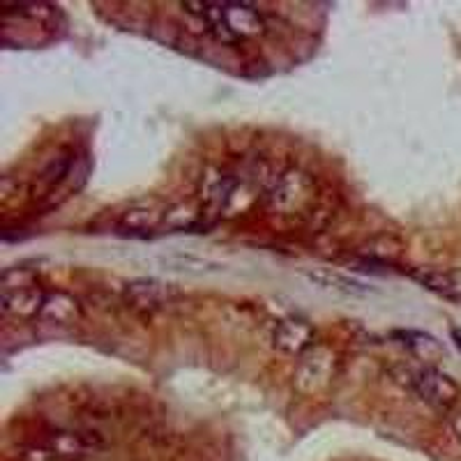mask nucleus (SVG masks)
<instances>
[{
	"label": "nucleus",
	"instance_id": "obj_1",
	"mask_svg": "<svg viewBox=\"0 0 461 461\" xmlns=\"http://www.w3.org/2000/svg\"><path fill=\"white\" fill-rule=\"evenodd\" d=\"M314 189L312 176L300 168H288L267 192V210L282 217L298 215L314 201Z\"/></svg>",
	"mask_w": 461,
	"mask_h": 461
},
{
	"label": "nucleus",
	"instance_id": "obj_2",
	"mask_svg": "<svg viewBox=\"0 0 461 461\" xmlns=\"http://www.w3.org/2000/svg\"><path fill=\"white\" fill-rule=\"evenodd\" d=\"M335 376V353L328 346H312L310 351L300 356L295 367V390L300 394H319L330 385Z\"/></svg>",
	"mask_w": 461,
	"mask_h": 461
},
{
	"label": "nucleus",
	"instance_id": "obj_3",
	"mask_svg": "<svg viewBox=\"0 0 461 461\" xmlns=\"http://www.w3.org/2000/svg\"><path fill=\"white\" fill-rule=\"evenodd\" d=\"M409 385L415 394L425 403H429L436 411H450L461 397V390L455 378L438 372L436 367L418 369L409 374Z\"/></svg>",
	"mask_w": 461,
	"mask_h": 461
},
{
	"label": "nucleus",
	"instance_id": "obj_4",
	"mask_svg": "<svg viewBox=\"0 0 461 461\" xmlns=\"http://www.w3.org/2000/svg\"><path fill=\"white\" fill-rule=\"evenodd\" d=\"M44 446L53 452L56 461H77L106 446L97 431H58L47 438Z\"/></svg>",
	"mask_w": 461,
	"mask_h": 461
},
{
	"label": "nucleus",
	"instance_id": "obj_5",
	"mask_svg": "<svg viewBox=\"0 0 461 461\" xmlns=\"http://www.w3.org/2000/svg\"><path fill=\"white\" fill-rule=\"evenodd\" d=\"M173 286L158 282V279H137V282L127 284L125 300L134 312L141 314H155L173 298Z\"/></svg>",
	"mask_w": 461,
	"mask_h": 461
},
{
	"label": "nucleus",
	"instance_id": "obj_6",
	"mask_svg": "<svg viewBox=\"0 0 461 461\" xmlns=\"http://www.w3.org/2000/svg\"><path fill=\"white\" fill-rule=\"evenodd\" d=\"M273 346L284 353L310 351L314 346V328L303 319H284L275 325Z\"/></svg>",
	"mask_w": 461,
	"mask_h": 461
},
{
	"label": "nucleus",
	"instance_id": "obj_7",
	"mask_svg": "<svg viewBox=\"0 0 461 461\" xmlns=\"http://www.w3.org/2000/svg\"><path fill=\"white\" fill-rule=\"evenodd\" d=\"M44 298H47V294L37 286L3 291L0 310L5 316H14V319H32V316H40V312H42Z\"/></svg>",
	"mask_w": 461,
	"mask_h": 461
},
{
	"label": "nucleus",
	"instance_id": "obj_8",
	"mask_svg": "<svg viewBox=\"0 0 461 461\" xmlns=\"http://www.w3.org/2000/svg\"><path fill=\"white\" fill-rule=\"evenodd\" d=\"M40 319L49 325H74L77 321L84 319V310L74 295L65 294V291H53L44 298Z\"/></svg>",
	"mask_w": 461,
	"mask_h": 461
},
{
	"label": "nucleus",
	"instance_id": "obj_9",
	"mask_svg": "<svg viewBox=\"0 0 461 461\" xmlns=\"http://www.w3.org/2000/svg\"><path fill=\"white\" fill-rule=\"evenodd\" d=\"M224 19L238 40L258 37L266 32L263 16L249 3H224Z\"/></svg>",
	"mask_w": 461,
	"mask_h": 461
},
{
	"label": "nucleus",
	"instance_id": "obj_10",
	"mask_svg": "<svg viewBox=\"0 0 461 461\" xmlns=\"http://www.w3.org/2000/svg\"><path fill=\"white\" fill-rule=\"evenodd\" d=\"M164 217H167V210L159 208L155 203H139L131 205L130 210H125L118 221L122 230L127 233H148V230L158 229L159 224H164Z\"/></svg>",
	"mask_w": 461,
	"mask_h": 461
},
{
	"label": "nucleus",
	"instance_id": "obj_11",
	"mask_svg": "<svg viewBox=\"0 0 461 461\" xmlns=\"http://www.w3.org/2000/svg\"><path fill=\"white\" fill-rule=\"evenodd\" d=\"M413 279L418 284H422L425 288L434 291L438 295H446V298L461 300V277L456 273H447V270H418L413 273Z\"/></svg>",
	"mask_w": 461,
	"mask_h": 461
},
{
	"label": "nucleus",
	"instance_id": "obj_12",
	"mask_svg": "<svg viewBox=\"0 0 461 461\" xmlns=\"http://www.w3.org/2000/svg\"><path fill=\"white\" fill-rule=\"evenodd\" d=\"M403 344L409 346V351L413 353L418 360L436 365L446 357V348L436 337L427 335V332H406L403 335Z\"/></svg>",
	"mask_w": 461,
	"mask_h": 461
},
{
	"label": "nucleus",
	"instance_id": "obj_13",
	"mask_svg": "<svg viewBox=\"0 0 461 461\" xmlns=\"http://www.w3.org/2000/svg\"><path fill=\"white\" fill-rule=\"evenodd\" d=\"M312 282H319L321 286L337 288V291H344V294L362 295L367 294V286H362L360 282H353V279L344 277L339 273H330V270H321V273H310Z\"/></svg>",
	"mask_w": 461,
	"mask_h": 461
},
{
	"label": "nucleus",
	"instance_id": "obj_14",
	"mask_svg": "<svg viewBox=\"0 0 461 461\" xmlns=\"http://www.w3.org/2000/svg\"><path fill=\"white\" fill-rule=\"evenodd\" d=\"M365 257H372L376 261H393L402 254V242L394 240V238H374L372 242H367V247L362 249Z\"/></svg>",
	"mask_w": 461,
	"mask_h": 461
},
{
	"label": "nucleus",
	"instance_id": "obj_15",
	"mask_svg": "<svg viewBox=\"0 0 461 461\" xmlns=\"http://www.w3.org/2000/svg\"><path fill=\"white\" fill-rule=\"evenodd\" d=\"M199 221V212L189 203H180L176 208H171L164 217V224H168L171 229H192Z\"/></svg>",
	"mask_w": 461,
	"mask_h": 461
},
{
	"label": "nucleus",
	"instance_id": "obj_16",
	"mask_svg": "<svg viewBox=\"0 0 461 461\" xmlns=\"http://www.w3.org/2000/svg\"><path fill=\"white\" fill-rule=\"evenodd\" d=\"M35 273L28 267H7L3 277H0V286L3 291H14V288H26L35 286Z\"/></svg>",
	"mask_w": 461,
	"mask_h": 461
},
{
	"label": "nucleus",
	"instance_id": "obj_17",
	"mask_svg": "<svg viewBox=\"0 0 461 461\" xmlns=\"http://www.w3.org/2000/svg\"><path fill=\"white\" fill-rule=\"evenodd\" d=\"M69 167H72V159L69 158H58L56 162H51V167L42 173V180L51 187V185H58L69 173Z\"/></svg>",
	"mask_w": 461,
	"mask_h": 461
},
{
	"label": "nucleus",
	"instance_id": "obj_18",
	"mask_svg": "<svg viewBox=\"0 0 461 461\" xmlns=\"http://www.w3.org/2000/svg\"><path fill=\"white\" fill-rule=\"evenodd\" d=\"M22 461H56V456L47 446H35L23 452Z\"/></svg>",
	"mask_w": 461,
	"mask_h": 461
},
{
	"label": "nucleus",
	"instance_id": "obj_19",
	"mask_svg": "<svg viewBox=\"0 0 461 461\" xmlns=\"http://www.w3.org/2000/svg\"><path fill=\"white\" fill-rule=\"evenodd\" d=\"M450 425H452V434H455L456 440H459V443H461V409L456 411L455 415H452Z\"/></svg>",
	"mask_w": 461,
	"mask_h": 461
},
{
	"label": "nucleus",
	"instance_id": "obj_20",
	"mask_svg": "<svg viewBox=\"0 0 461 461\" xmlns=\"http://www.w3.org/2000/svg\"><path fill=\"white\" fill-rule=\"evenodd\" d=\"M452 337H455L456 346H459V348H461V332L459 330H452Z\"/></svg>",
	"mask_w": 461,
	"mask_h": 461
}]
</instances>
